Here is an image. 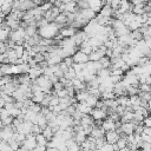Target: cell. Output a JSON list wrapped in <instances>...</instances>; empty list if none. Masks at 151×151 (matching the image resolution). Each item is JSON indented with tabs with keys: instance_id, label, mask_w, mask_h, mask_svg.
Here are the masks:
<instances>
[{
	"instance_id": "1",
	"label": "cell",
	"mask_w": 151,
	"mask_h": 151,
	"mask_svg": "<svg viewBox=\"0 0 151 151\" xmlns=\"http://www.w3.org/2000/svg\"><path fill=\"white\" fill-rule=\"evenodd\" d=\"M15 129L13 125H6V126H2V129H0V134H1V139L2 140H6L8 142L9 139H12L14 137V133H15Z\"/></svg>"
},
{
	"instance_id": "2",
	"label": "cell",
	"mask_w": 151,
	"mask_h": 151,
	"mask_svg": "<svg viewBox=\"0 0 151 151\" xmlns=\"http://www.w3.org/2000/svg\"><path fill=\"white\" fill-rule=\"evenodd\" d=\"M22 145L27 150H29V151H32L35 146H38V143H37V139H35V134H33V133L27 134L26 136V139L22 142Z\"/></svg>"
},
{
	"instance_id": "3",
	"label": "cell",
	"mask_w": 151,
	"mask_h": 151,
	"mask_svg": "<svg viewBox=\"0 0 151 151\" xmlns=\"http://www.w3.org/2000/svg\"><path fill=\"white\" fill-rule=\"evenodd\" d=\"M136 125L134 122H127V123H122V126H120V133H124L125 136H129V134H132L134 133V129H136Z\"/></svg>"
},
{
	"instance_id": "4",
	"label": "cell",
	"mask_w": 151,
	"mask_h": 151,
	"mask_svg": "<svg viewBox=\"0 0 151 151\" xmlns=\"http://www.w3.org/2000/svg\"><path fill=\"white\" fill-rule=\"evenodd\" d=\"M120 138V133L118 130H112V131H107L105 133V139H106V143H110V144H114L118 142V139Z\"/></svg>"
},
{
	"instance_id": "5",
	"label": "cell",
	"mask_w": 151,
	"mask_h": 151,
	"mask_svg": "<svg viewBox=\"0 0 151 151\" xmlns=\"http://www.w3.org/2000/svg\"><path fill=\"white\" fill-rule=\"evenodd\" d=\"M72 58H73L74 63H78V64H86V63L90 60V59H88V54L84 53V52L80 51V50H78V51L72 55Z\"/></svg>"
},
{
	"instance_id": "6",
	"label": "cell",
	"mask_w": 151,
	"mask_h": 151,
	"mask_svg": "<svg viewBox=\"0 0 151 151\" xmlns=\"http://www.w3.org/2000/svg\"><path fill=\"white\" fill-rule=\"evenodd\" d=\"M77 33V28H74L73 26H67V27H65V26H63L61 28H60V31H59V34L63 37V38H72L74 34Z\"/></svg>"
},
{
	"instance_id": "7",
	"label": "cell",
	"mask_w": 151,
	"mask_h": 151,
	"mask_svg": "<svg viewBox=\"0 0 151 151\" xmlns=\"http://www.w3.org/2000/svg\"><path fill=\"white\" fill-rule=\"evenodd\" d=\"M42 73H44V70H42V67L40 65H37L34 67H31L29 71H28V76L31 77L32 80H35L37 78H39L40 76H42Z\"/></svg>"
},
{
	"instance_id": "8",
	"label": "cell",
	"mask_w": 151,
	"mask_h": 151,
	"mask_svg": "<svg viewBox=\"0 0 151 151\" xmlns=\"http://www.w3.org/2000/svg\"><path fill=\"white\" fill-rule=\"evenodd\" d=\"M101 127L107 132V131H112L116 130V122L113 119H111L110 117H106L103 122H101Z\"/></svg>"
},
{
	"instance_id": "9",
	"label": "cell",
	"mask_w": 151,
	"mask_h": 151,
	"mask_svg": "<svg viewBox=\"0 0 151 151\" xmlns=\"http://www.w3.org/2000/svg\"><path fill=\"white\" fill-rule=\"evenodd\" d=\"M74 106H76V109H77L79 112H81L83 114H87V113H90L91 110L93 109V107H91L86 101H79V103L74 104Z\"/></svg>"
},
{
	"instance_id": "10",
	"label": "cell",
	"mask_w": 151,
	"mask_h": 151,
	"mask_svg": "<svg viewBox=\"0 0 151 151\" xmlns=\"http://www.w3.org/2000/svg\"><path fill=\"white\" fill-rule=\"evenodd\" d=\"M99 14L104 15V17H107V18H113V14H114V9L109 5V4H104Z\"/></svg>"
},
{
	"instance_id": "11",
	"label": "cell",
	"mask_w": 151,
	"mask_h": 151,
	"mask_svg": "<svg viewBox=\"0 0 151 151\" xmlns=\"http://www.w3.org/2000/svg\"><path fill=\"white\" fill-rule=\"evenodd\" d=\"M105 133H106V131L101 127V126H97V125H94L93 127H92V131H91V134L90 136H92L93 138H101V137H105Z\"/></svg>"
},
{
	"instance_id": "12",
	"label": "cell",
	"mask_w": 151,
	"mask_h": 151,
	"mask_svg": "<svg viewBox=\"0 0 151 151\" xmlns=\"http://www.w3.org/2000/svg\"><path fill=\"white\" fill-rule=\"evenodd\" d=\"M145 4L144 2H139V4H134V5H132V9H131V12L132 13H134V14H137V15H143V14H145L146 12H145Z\"/></svg>"
},
{
	"instance_id": "13",
	"label": "cell",
	"mask_w": 151,
	"mask_h": 151,
	"mask_svg": "<svg viewBox=\"0 0 151 151\" xmlns=\"http://www.w3.org/2000/svg\"><path fill=\"white\" fill-rule=\"evenodd\" d=\"M80 125L81 126H94V119L92 118V116L90 113L83 114V117L80 119Z\"/></svg>"
},
{
	"instance_id": "14",
	"label": "cell",
	"mask_w": 151,
	"mask_h": 151,
	"mask_svg": "<svg viewBox=\"0 0 151 151\" xmlns=\"http://www.w3.org/2000/svg\"><path fill=\"white\" fill-rule=\"evenodd\" d=\"M103 5H104L103 0H88V7L91 9H93L96 13L97 12H100Z\"/></svg>"
},
{
	"instance_id": "15",
	"label": "cell",
	"mask_w": 151,
	"mask_h": 151,
	"mask_svg": "<svg viewBox=\"0 0 151 151\" xmlns=\"http://www.w3.org/2000/svg\"><path fill=\"white\" fill-rule=\"evenodd\" d=\"M54 22L58 24L59 26H64V25H67V13L66 12H60L57 18L54 19Z\"/></svg>"
},
{
	"instance_id": "16",
	"label": "cell",
	"mask_w": 151,
	"mask_h": 151,
	"mask_svg": "<svg viewBox=\"0 0 151 151\" xmlns=\"http://www.w3.org/2000/svg\"><path fill=\"white\" fill-rule=\"evenodd\" d=\"M45 96H46V93L45 92H42V91H39V92H33V94H32V101L33 103H35V104H40L42 100H44V98H45Z\"/></svg>"
},
{
	"instance_id": "17",
	"label": "cell",
	"mask_w": 151,
	"mask_h": 151,
	"mask_svg": "<svg viewBox=\"0 0 151 151\" xmlns=\"http://www.w3.org/2000/svg\"><path fill=\"white\" fill-rule=\"evenodd\" d=\"M88 96H90V93H88L87 90H81V91H77L74 97H76L77 101L79 103V101H85V100L87 99Z\"/></svg>"
},
{
	"instance_id": "18",
	"label": "cell",
	"mask_w": 151,
	"mask_h": 151,
	"mask_svg": "<svg viewBox=\"0 0 151 151\" xmlns=\"http://www.w3.org/2000/svg\"><path fill=\"white\" fill-rule=\"evenodd\" d=\"M25 33H26V38H31L38 33V28L35 25H28L27 27H25Z\"/></svg>"
},
{
	"instance_id": "19",
	"label": "cell",
	"mask_w": 151,
	"mask_h": 151,
	"mask_svg": "<svg viewBox=\"0 0 151 151\" xmlns=\"http://www.w3.org/2000/svg\"><path fill=\"white\" fill-rule=\"evenodd\" d=\"M79 50L80 51H83L84 53H86V54H90L92 51H93V47L91 46V44L88 42V39L86 40V41H84L80 46H79Z\"/></svg>"
},
{
	"instance_id": "20",
	"label": "cell",
	"mask_w": 151,
	"mask_h": 151,
	"mask_svg": "<svg viewBox=\"0 0 151 151\" xmlns=\"http://www.w3.org/2000/svg\"><path fill=\"white\" fill-rule=\"evenodd\" d=\"M133 111H125L124 114L120 117V122L122 123H127V122H133Z\"/></svg>"
},
{
	"instance_id": "21",
	"label": "cell",
	"mask_w": 151,
	"mask_h": 151,
	"mask_svg": "<svg viewBox=\"0 0 151 151\" xmlns=\"http://www.w3.org/2000/svg\"><path fill=\"white\" fill-rule=\"evenodd\" d=\"M64 77H65L67 80H73L74 78H77V72L74 71V68H73V67H68V68H67V71H65Z\"/></svg>"
},
{
	"instance_id": "22",
	"label": "cell",
	"mask_w": 151,
	"mask_h": 151,
	"mask_svg": "<svg viewBox=\"0 0 151 151\" xmlns=\"http://www.w3.org/2000/svg\"><path fill=\"white\" fill-rule=\"evenodd\" d=\"M46 138H47V140H51L53 137H54V130L51 127V126H46L44 130H42V132H41Z\"/></svg>"
},
{
	"instance_id": "23",
	"label": "cell",
	"mask_w": 151,
	"mask_h": 151,
	"mask_svg": "<svg viewBox=\"0 0 151 151\" xmlns=\"http://www.w3.org/2000/svg\"><path fill=\"white\" fill-rule=\"evenodd\" d=\"M35 139H37L38 145H41V146H47L48 140H47V138H46V137H45L42 133H38V134H35Z\"/></svg>"
},
{
	"instance_id": "24",
	"label": "cell",
	"mask_w": 151,
	"mask_h": 151,
	"mask_svg": "<svg viewBox=\"0 0 151 151\" xmlns=\"http://www.w3.org/2000/svg\"><path fill=\"white\" fill-rule=\"evenodd\" d=\"M130 35H131L132 39L136 40V41H139V40L143 39V33L140 32L139 28H138V29H134V31H130Z\"/></svg>"
},
{
	"instance_id": "25",
	"label": "cell",
	"mask_w": 151,
	"mask_h": 151,
	"mask_svg": "<svg viewBox=\"0 0 151 151\" xmlns=\"http://www.w3.org/2000/svg\"><path fill=\"white\" fill-rule=\"evenodd\" d=\"M99 63H100L101 67H105V68H110V67H111V58L107 57V55L103 57V58L99 60Z\"/></svg>"
},
{
	"instance_id": "26",
	"label": "cell",
	"mask_w": 151,
	"mask_h": 151,
	"mask_svg": "<svg viewBox=\"0 0 151 151\" xmlns=\"http://www.w3.org/2000/svg\"><path fill=\"white\" fill-rule=\"evenodd\" d=\"M85 101H86L91 107H96L97 101H98V97H96V96H93V94H90Z\"/></svg>"
},
{
	"instance_id": "27",
	"label": "cell",
	"mask_w": 151,
	"mask_h": 151,
	"mask_svg": "<svg viewBox=\"0 0 151 151\" xmlns=\"http://www.w3.org/2000/svg\"><path fill=\"white\" fill-rule=\"evenodd\" d=\"M13 50L15 51V53H17V55H18L19 58H21L22 54L25 53V47H24V45H15Z\"/></svg>"
},
{
	"instance_id": "28",
	"label": "cell",
	"mask_w": 151,
	"mask_h": 151,
	"mask_svg": "<svg viewBox=\"0 0 151 151\" xmlns=\"http://www.w3.org/2000/svg\"><path fill=\"white\" fill-rule=\"evenodd\" d=\"M139 92H151V86L146 83L144 84H139Z\"/></svg>"
},
{
	"instance_id": "29",
	"label": "cell",
	"mask_w": 151,
	"mask_h": 151,
	"mask_svg": "<svg viewBox=\"0 0 151 151\" xmlns=\"http://www.w3.org/2000/svg\"><path fill=\"white\" fill-rule=\"evenodd\" d=\"M105 143H106V139H105V137H101V138H97V139H96V147H97V150H98V149H100V147H103Z\"/></svg>"
},
{
	"instance_id": "30",
	"label": "cell",
	"mask_w": 151,
	"mask_h": 151,
	"mask_svg": "<svg viewBox=\"0 0 151 151\" xmlns=\"http://www.w3.org/2000/svg\"><path fill=\"white\" fill-rule=\"evenodd\" d=\"M98 150H99V151H114L113 144H110V143H105L104 146L100 147V149H98Z\"/></svg>"
},
{
	"instance_id": "31",
	"label": "cell",
	"mask_w": 151,
	"mask_h": 151,
	"mask_svg": "<svg viewBox=\"0 0 151 151\" xmlns=\"http://www.w3.org/2000/svg\"><path fill=\"white\" fill-rule=\"evenodd\" d=\"M63 61H64L68 67H72V66H73V64H74V60H73V58H72V57H65V58L63 59Z\"/></svg>"
},
{
	"instance_id": "32",
	"label": "cell",
	"mask_w": 151,
	"mask_h": 151,
	"mask_svg": "<svg viewBox=\"0 0 151 151\" xmlns=\"http://www.w3.org/2000/svg\"><path fill=\"white\" fill-rule=\"evenodd\" d=\"M41 132H42V129L38 124H33V126H32V133L33 134H38V133H41Z\"/></svg>"
},
{
	"instance_id": "33",
	"label": "cell",
	"mask_w": 151,
	"mask_h": 151,
	"mask_svg": "<svg viewBox=\"0 0 151 151\" xmlns=\"http://www.w3.org/2000/svg\"><path fill=\"white\" fill-rule=\"evenodd\" d=\"M8 116H9V113H8V111H7L5 107L0 109V119H1V120H4L5 118H7Z\"/></svg>"
},
{
	"instance_id": "34",
	"label": "cell",
	"mask_w": 151,
	"mask_h": 151,
	"mask_svg": "<svg viewBox=\"0 0 151 151\" xmlns=\"http://www.w3.org/2000/svg\"><path fill=\"white\" fill-rule=\"evenodd\" d=\"M32 151H46V146H41V145H38L35 146Z\"/></svg>"
},
{
	"instance_id": "35",
	"label": "cell",
	"mask_w": 151,
	"mask_h": 151,
	"mask_svg": "<svg viewBox=\"0 0 151 151\" xmlns=\"http://www.w3.org/2000/svg\"><path fill=\"white\" fill-rule=\"evenodd\" d=\"M46 151H59L57 147H46Z\"/></svg>"
},
{
	"instance_id": "36",
	"label": "cell",
	"mask_w": 151,
	"mask_h": 151,
	"mask_svg": "<svg viewBox=\"0 0 151 151\" xmlns=\"http://www.w3.org/2000/svg\"><path fill=\"white\" fill-rule=\"evenodd\" d=\"M118 151H131V149H130L129 146H126V147H123V149H119Z\"/></svg>"
},
{
	"instance_id": "37",
	"label": "cell",
	"mask_w": 151,
	"mask_h": 151,
	"mask_svg": "<svg viewBox=\"0 0 151 151\" xmlns=\"http://www.w3.org/2000/svg\"><path fill=\"white\" fill-rule=\"evenodd\" d=\"M59 151H68V147L67 146H64V147H61V149H58Z\"/></svg>"
},
{
	"instance_id": "38",
	"label": "cell",
	"mask_w": 151,
	"mask_h": 151,
	"mask_svg": "<svg viewBox=\"0 0 151 151\" xmlns=\"http://www.w3.org/2000/svg\"><path fill=\"white\" fill-rule=\"evenodd\" d=\"M136 151H146V150H144V149H142V147H138Z\"/></svg>"
},
{
	"instance_id": "39",
	"label": "cell",
	"mask_w": 151,
	"mask_h": 151,
	"mask_svg": "<svg viewBox=\"0 0 151 151\" xmlns=\"http://www.w3.org/2000/svg\"><path fill=\"white\" fill-rule=\"evenodd\" d=\"M142 1H143V2H144V4H146V2H147V4H149V2H150V1H151V0H142Z\"/></svg>"
},
{
	"instance_id": "40",
	"label": "cell",
	"mask_w": 151,
	"mask_h": 151,
	"mask_svg": "<svg viewBox=\"0 0 151 151\" xmlns=\"http://www.w3.org/2000/svg\"><path fill=\"white\" fill-rule=\"evenodd\" d=\"M1 65H2V64H1V63H0V67H1Z\"/></svg>"
},
{
	"instance_id": "41",
	"label": "cell",
	"mask_w": 151,
	"mask_h": 151,
	"mask_svg": "<svg viewBox=\"0 0 151 151\" xmlns=\"http://www.w3.org/2000/svg\"><path fill=\"white\" fill-rule=\"evenodd\" d=\"M130 1H133V0H130Z\"/></svg>"
},
{
	"instance_id": "42",
	"label": "cell",
	"mask_w": 151,
	"mask_h": 151,
	"mask_svg": "<svg viewBox=\"0 0 151 151\" xmlns=\"http://www.w3.org/2000/svg\"><path fill=\"white\" fill-rule=\"evenodd\" d=\"M150 113H151V112H150ZM150 116H151V114H150Z\"/></svg>"
}]
</instances>
